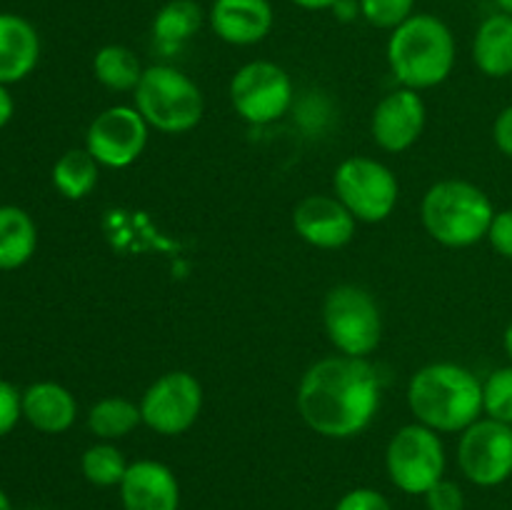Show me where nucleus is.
Listing matches in <instances>:
<instances>
[{"label": "nucleus", "mask_w": 512, "mask_h": 510, "mask_svg": "<svg viewBox=\"0 0 512 510\" xmlns=\"http://www.w3.org/2000/svg\"><path fill=\"white\" fill-rule=\"evenodd\" d=\"M380 378L368 358L328 355L303 373L295 405L313 433L348 440L370 428L380 410Z\"/></svg>", "instance_id": "1"}, {"label": "nucleus", "mask_w": 512, "mask_h": 510, "mask_svg": "<svg viewBox=\"0 0 512 510\" xmlns=\"http://www.w3.org/2000/svg\"><path fill=\"white\" fill-rule=\"evenodd\" d=\"M408 408L435 433H463L483 418V380L458 363L423 365L408 383Z\"/></svg>", "instance_id": "2"}, {"label": "nucleus", "mask_w": 512, "mask_h": 510, "mask_svg": "<svg viewBox=\"0 0 512 510\" xmlns=\"http://www.w3.org/2000/svg\"><path fill=\"white\" fill-rule=\"evenodd\" d=\"M388 65L403 88L428 90L453 75L458 45L450 25L433 13H413L390 30Z\"/></svg>", "instance_id": "3"}, {"label": "nucleus", "mask_w": 512, "mask_h": 510, "mask_svg": "<svg viewBox=\"0 0 512 510\" xmlns=\"http://www.w3.org/2000/svg\"><path fill=\"white\" fill-rule=\"evenodd\" d=\"M420 218L430 238L445 248H473L488 238L495 208L483 188L468 180L448 178L425 190Z\"/></svg>", "instance_id": "4"}, {"label": "nucleus", "mask_w": 512, "mask_h": 510, "mask_svg": "<svg viewBox=\"0 0 512 510\" xmlns=\"http://www.w3.org/2000/svg\"><path fill=\"white\" fill-rule=\"evenodd\" d=\"M133 100L145 123L165 135H180L193 130L203 120L205 98L190 75L173 65L145 68Z\"/></svg>", "instance_id": "5"}, {"label": "nucleus", "mask_w": 512, "mask_h": 510, "mask_svg": "<svg viewBox=\"0 0 512 510\" xmlns=\"http://www.w3.org/2000/svg\"><path fill=\"white\" fill-rule=\"evenodd\" d=\"M323 325L340 355L368 358L383 340V315L373 295L360 285H335L323 303Z\"/></svg>", "instance_id": "6"}, {"label": "nucleus", "mask_w": 512, "mask_h": 510, "mask_svg": "<svg viewBox=\"0 0 512 510\" xmlns=\"http://www.w3.org/2000/svg\"><path fill=\"white\" fill-rule=\"evenodd\" d=\"M448 455L440 433L420 423L395 430L385 448V470L400 493L425 495L435 483L445 478Z\"/></svg>", "instance_id": "7"}, {"label": "nucleus", "mask_w": 512, "mask_h": 510, "mask_svg": "<svg viewBox=\"0 0 512 510\" xmlns=\"http://www.w3.org/2000/svg\"><path fill=\"white\" fill-rule=\"evenodd\" d=\"M335 198L358 223H383L400 200V183L393 170L368 155L345 158L333 173Z\"/></svg>", "instance_id": "8"}, {"label": "nucleus", "mask_w": 512, "mask_h": 510, "mask_svg": "<svg viewBox=\"0 0 512 510\" xmlns=\"http://www.w3.org/2000/svg\"><path fill=\"white\" fill-rule=\"evenodd\" d=\"M230 105L250 125H270L283 118L295 98L288 70L270 60H250L235 70L228 85Z\"/></svg>", "instance_id": "9"}, {"label": "nucleus", "mask_w": 512, "mask_h": 510, "mask_svg": "<svg viewBox=\"0 0 512 510\" xmlns=\"http://www.w3.org/2000/svg\"><path fill=\"white\" fill-rule=\"evenodd\" d=\"M203 385L188 370H170L148 385L140 398L143 425L153 433L175 438L198 423L203 413Z\"/></svg>", "instance_id": "10"}, {"label": "nucleus", "mask_w": 512, "mask_h": 510, "mask_svg": "<svg viewBox=\"0 0 512 510\" xmlns=\"http://www.w3.org/2000/svg\"><path fill=\"white\" fill-rule=\"evenodd\" d=\"M458 468L478 488H498L512 478V425L493 418L475 420L460 433Z\"/></svg>", "instance_id": "11"}, {"label": "nucleus", "mask_w": 512, "mask_h": 510, "mask_svg": "<svg viewBox=\"0 0 512 510\" xmlns=\"http://www.w3.org/2000/svg\"><path fill=\"white\" fill-rule=\"evenodd\" d=\"M150 125L145 123L138 108L113 105L95 115L85 133V150L98 160L103 168H128L143 155L148 145Z\"/></svg>", "instance_id": "12"}, {"label": "nucleus", "mask_w": 512, "mask_h": 510, "mask_svg": "<svg viewBox=\"0 0 512 510\" xmlns=\"http://www.w3.org/2000/svg\"><path fill=\"white\" fill-rule=\"evenodd\" d=\"M428 108L418 90L398 88L385 95L370 118V135L385 153H405L420 140Z\"/></svg>", "instance_id": "13"}, {"label": "nucleus", "mask_w": 512, "mask_h": 510, "mask_svg": "<svg viewBox=\"0 0 512 510\" xmlns=\"http://www.w3.org/2000/svg\"><path fill=\"white\" fill-rule=\"evenodd\" d=\"M293 228L313 248L338 250L355 238L358 220L335 195H308L295 205Z\"/></svg>", "instance_id": "14"}, {"label": "nucleus", "mask_w": 512, "mask_h": 510, "mask_svg": "<svg viewBox=\"0 0 512 510\" xmlns=\"http://www.w3.org/2000/svg\"><path fill=\"white\" fill-rule=\"evenodd\" d=\"M208 25L223 43L248 48L268 38L275 10L270 0H213Z\"/></svg>", "instance_id": "15"}, {"label": "nucleus", "mask_w": 512, "mask_h": 510, "mask_svg": "<svg viewBox=\"0 0 512 510\" xmlns=\"http://www.w3.org/2000/svg\"><path fill=\"white\" fill-rule=\"evenodd\" d=\"M123 510H180L178 475L160 460H135L118 485Z\"/></svg>", "instance_id": "16"}, {"label": "nucleus", "mask_w": 512, "mask_h": 510, "mask_svg": "<svg viewBox=\"0 0 512 510\" xmlns=\"http://www.w3.org/2000/svg\"><path fill=\"white\" fill-rule=\"evenodd\" d=\"M23 420H28L38 433H68L78 420V400L65 385L38 380L23 390Z\"/></svg>", "instance_id": "17"}, {"label": "nucleus", "mask_w": 512, "mask_h": 510, "mask_svg": "<svg viewBox=\"0 0 512 510\" xmlns=\"http://www.w3.org/2000/svg\"><path fill=\"white\" fill-rule=\"evenodd\" d=\"M40 60V35L28 18L0 13V83L15 85L28 78Z\"/></svg>", "instance_id": "18"}, {"label": "nucleus", "mask_w": 512, "mask_h": 510, "mask_svg": "<svg viewBox=\"0 0 512 510\" xmlns=\"http://www.w3.org/2000/svg\"><path fill=\"white\" fill-rule=\"evenodd\" d=\"M473 63L488 78H512V15L498 10L480 20L473 38Z\"/></svg>", "instance_id": "19"}, {"label": "nucleus", "mask_w": 512, "mask_h": 510, "mask_svg": "<svg viewBox=\"0 0 512 510\" xmlns=\"http://www.w3.org/2000/svg\"><path fill=\"white\" fill-rule=\"evenodd\" d=\"M38 250V225L28 210L0 205V270H18Z\"/></svg>", "instance_id": "20"}, {"label": "nucleus", "mask_w": 512, "mask_h": 510, "mask_svg": "<svg viewBox=\"0 0 512 510\" xmlns=\"http://www.w3.org/2000/svg\"><path fill=\"white\" fill-rule=\"evenodd\" d=\"M145 68L128 45H103L93 55V75L100 85L115 93H133L143 78Z\"/></svg>", "instance_id": "21"}, {"label": "nucleus", "mask_w": 512, "mask_h": 510, "mask_svg": "<svg viewBox=\"0 0 512 510\" xmlns=\"http://www.w3.org/2000/svg\"><path fill=\"white\" fill-rule=\"evenodd\" d=\"M100 165L85 148H70L55 160L53 188L65 200H83L98 185Z\"/></svg>", "instance_id": "22"}, {"label": "nucleus", "mask_w": 512, "mask_h": 510, "mask_svg": "<svg viewBox=\"0 0 512 510\" xmlns=\"http://www.w3.org/2000/svg\"><path fill=\"white\" fill-rule=\"evenodd\" d=\"M138 425H143V415H140V405L120 395H110V398L98 400L93 408L88 410V430L98 440H123L133 433Z\"/></svg>", "instance_id": "23"}, {"label": "nucleus", "mask_w": 512, "mask_h": 510, "mask_svg": "<svg viewBox=\"0 0 512 510\" xmlns=\"http://www.w3.org/2000/svg\"><path fill=\"white\" fill-rule=\"evenodd\" d=\"M205 18L208 15L195 0H168L153 18V38L160 45L178 48L200 33Z\"/></svg>", "instance_id": "24"}, {"label": "nucleus", "mask_w": 512, "mask_h": 510, "mask_svg": "<svg viewBox=\"0 0 512 510\" xmlns=\"http://www.w3.org/2000/svg\"><path fill=\"white\" fill-rule=\"evenodd\" d=\"M128 465L123 450L108 440H98L80 455V473L95 488H118L128 473Z\"/></svg>", "instance_id": "25"}, {"label": "nucleus", "mask_w": 512, "mask_h": 510, "mask_svg": "<svg viewBox=\"0 0 512 510\" xmlns=\"http://www.w3.org/2000/svg\"><path fill=\"white\" fill-rule=\"evenodd\" d=\"M483 415L512 425V363L483 380Z\"/></svg>", "instance_id": "26"}, {"label": "nucleus", "mask_w": 512, "mask_h": 510, "mask_svg": "<svg viewBox=\"0 0 512 510\" xmlns=\"http://www.w3.org/2000/svg\"><path fill=\"white\" fill-rule=\"evenodd\" d=\"M418 0H358L360 18L380 30H395L415 13Z\"/></svg>", "instance_id": "27"}, {"label": "nucleus", "mask_w": 512, "mask_h": 510, "mask_svg": "<svg viewBox=\"0 0 512 510\" xmlns=\"http://www.w3.org/2000/svg\"><path fill=\"white\" fill-rule=\"evenodd\" d=\"M23 420V390L0 378V438L10 435Z\"/></svg>", "instance_id": "28"}, {"label": "nucleus", "mask_w": 512, "mask_h": 510, "mask_svg": "<svg viewBox=\"0 0 512 510\" xmlns=\"http://www.w3.org/2000/svg\"><path fill=\"white\" fill-rule=\"evenodd\" d=\"M423 498H425V508L428 510H465L463 488L448 478L435 483Z\"/></svg>", "instance_id": "29"}, {"label": "nucleus", "mask_w": 512, "mask_h": 510, "mask_svg": "<svg viewBox=\"0 0 512 510\" xmlns=\"http://www.w3.org/2000/svg\"><path fill=\"white\" fill-rule=\"evenodd\" d=\"M335 510H393V505L380 490L353 488L335 503Z\"/></svg>", "instance_id": "30"}, {"label": "nucleus", "mask_w": 512, "mask_h": 510, "mask_svg": "<svg viewBox=\"0 0 512 510\" xmlns=\"http://www.w3.org/2000/svg\"><path fill=\"white\" fill-rule=\"evenodd\" d=\"M488 243L503 258L512 260V208L495 210V218L488 230Z\"/></svg>", "instance_id": "31"}, {"label": "nucleus", "mask_w": 512, "mask_h": 510, "mask_svg": "<svg viewBox=\"0 0 512 510\" xmlns=\"http://www.w3.org/2000/svg\"><path fill=\"white\" fill-rule=\"evenodd\" d=\"M493 140H495V145H498L500 153L512 158V105L500 110V115L495 118Z\"/></svg>", "instance_id": "32"}, {"label": "nucleus", "mask_w": 512, "mask_h": 510, "mask_svg": "<svg viewBox=\"0 0 512 510\" xmlns=\"http://www.w3.org/2000/svg\"><path fill=\"white\" fill-rule=\"evenodd\" d=\"M8 88L10 85L0 83V128H5V125H8L15 115V100H13V95H10Z\"/></svg>", "instance_id": "33"}, {"label": "nucleus", "mask_w": 512, "mask_h": 510, "mask_svg": "<svg viewBox=\"0 0 512 510\" xmlns=\"http://www.w3.org/2000/svg\"><path fill=\"white\" fill-rule=\"evenodd\" d=\"M333 13H335V18L345 20V23H348V20H353V18H358V15H360L358 0H338V3H335V8H333Z\"/></svg>", "instance_id": "34"}, {"label": "nucleus", "mask_w": 512, "mask_h": 510, "mask_svg": "<svg viewBox=\"0 0 512 510\" xmlns=\"http://www.w3.org/2000/svg\"><path fill=\"white\" fill-rule=\"evenodd\" d=\"M290 3L298 5V8L303 10H313V13H318V10H333L338 0H290Z\"/></svg>", "instance_id": "35"}, {"label": "nucleus", "mask_w": 512, "mask_h": 510, "mask_svg": "<svg viewBox=\"0 0 512 510\" xmlns=\"http://www.w3.org/2000/svg\"><path fill=\"white\" fill-rule=\"evenodd\" d=\"M503 348H505V355H508L510 363H512V320H510V325L505 328V333H503Z\"/></svg>", "instance_id": "36"}, {"label": "nucleus", "mask_w": 512, "mask_h": 510, "mask_svg": "<svg viewBox=\"0 0 512 510\" xmlns=\"http://www.w3.org/2000/svg\"><path fill=\"white\" fill-rule=\"evenodd\" d=\"M0 510H15V508H13V503H10L8 493H5L3 488H0Z\"/></svg>", "instance_id": "37"}, {"label": "nucleus", "mask_w": 512, "mask_h": 510, "mask_svg": "<svg viewBox=\"0 0 512 510\" xmlns=\"http://www.w3.org/2000/svg\"><path fill=\"white\" fill-rule=\"evenodd\" d=\"M495 5H498V10H503V13L512 15V0H495Z\"/></svg>", "instance_id": "38"}, {"label": "nucleus", "mask_w": 512, "mask_h": 510, "mask_svg": "<svg viewBox=\"0 0 512 510\" xmlns=\"http://www.w3.org/2000/svg\"><path fill=\"white\" fill-rule=\"evenodd\" d=\"M30 510H38V508H30Z\"/></svg>", "instance_id": "39"}]
</instances>
